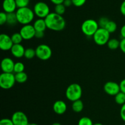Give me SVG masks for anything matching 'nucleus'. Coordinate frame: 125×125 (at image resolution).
Masks as SVG:
<instances>
[{
    "mask_svg": "<svg viewBox=\"0 0 125 125\" xmlns=\"http://www.w3.org/2000/svg\"><path fill=\"white\" fill-rule=\"evenodd\" d=\"M48 29L54 31H61L65 28L66 21L62 15L51 12L45 18Z\"/></svg>",
    "mask_w": 125,
    "mask_h": 125,
    "instance_id": "obj_1",
    "label": "nucleus"
},
{
    "mask_svg": "<svg viewBox=\"0 0 125 125\" xmlns=\"http://www.w3.org/2000/svg\"><path fill=\"white\" fill-rule=\"evenodd\" d=\"M18 23L26 25L31 23L34 18V10L28 7L18 8L15 12Z\"/></svg>",
    "mask_w": 125,
    "mask_h": 125,
    "instance_id": "obj_2",
    "label": "nucleus"
},
{
    "mask_svg": "<svg viewBox=\"0 0 125 125\" xmlns=\"http://www.w3.org/2000/svg\"><path fill=\"white\" fill-rule=\"evenodd\" d=\"M83 95L82 87L77 83H73L68 85L65 91L66 98L69 101L74 102L77 100H81Z\"/></svg>",
    "mask_w": 125,
    "mask_h": 125,
    "instance_id": "obj_3",
    "label": "nucleus"
},
{
    "mask_svg": "<svg viewBox=\"0 0 125 125\" xmlns=\"http://www.w3.org/2000/svg\"><path fill=\"white\" fill-rule=\"evenodd\" d=\"M81 31L87 37H93L100 28L98 23L94 19L85 20L81 25Z\"/></svg>",
    "mask_w": 125,
    "mask_h": 125,
    "instance_id": "obj_4",
    "label": "nucleus"
},
{
    "mask_svg": "<svg viewBox=\"0 0 125 125\" xmlns=\"http://www.w3.org/2000/svg\"><path fill=\"white\" fill-rule=\"evenodd\" d=\"M16 83L13 73H2L0 75V87L4 90H9L13 87Z\"/></svg>",
    "mask_w": 125,
    "mask_h": 125,
    "instance_id": "obj_5",
    "label": "nucleus"
},
{
    "mask_svg": "<svg viewBox=\"0 0 125 125\" xmlns=\"http://www.w3.org/2000/svg\"><path fill=\"white\" fill-rule=\"evenodd\" d=\"M110 33L105 28H100L93 36L95 43L100 46L106 45L110 40Z\"/></svg>",
    "mask_w": 125,
    "mask_h": 125,
    "instance_id": "obj_6",
    "label": "nucleus"
},
{
    "mask_svg": "<svg viewBox=\"0 0 125 125\" xmlns=\"http://www.w3.org/2000/svg\"><path fill=\"white\" fill-rule=\"evenodd\" d=\"M36 57L42 61H47L52 56V50L46 44L39 45L35 48Z\"/></svg>",
    "mask_w": 125,
    "mask_h": 125,
    "instance_id": "obj_7",
    "label": "nucleus"
},
{
    "mask_svg": "<svg viewBox=\"0 0 125 125\" xmlns=\"http://www.w3.org/2000/svg\"><path fill=\"white\" fill-rule=\"evenodd\" d=\"M34 13L39 18L45 19L51 12H50V7L45 2L40 1L37 2L34 6Z\"/></svg>",
    "mask_w": 125,
    "mask_h": 125,
    "instance_id": "obj_8",
    "label": "nucleus"
},
{
    "mask_svg": "<svg viewBox=\"0 0 125 125\" xmlns=\"http://www.w3.org/2000/svg\"><path fill=\"white\" fill-rule=\"evenodd\" d=\"M35 31L34 26L32 24H26L23 25L20 31V33L21 35L23 40H29L35 37Z\"/></svg>",
    "mask_w": 125,
    "mask_h": 125,
    "instance_id": "obj_9",
    "label": "nucleus"
},
{
    "mask_svg": "<svg viewBox=\"0 0 125 125\" xmlns=\"http://www.w3.org/2000/svg\"><path fill=\"white\" fill-rule=\"evenodd\" d=\"M11 120L14 125H28L29 124L28 117L22 111H17L14 112Z\"/></svg>",
    "mask_w": 125,
    "mask_h": 125,
    "instance_id": "obj_10",
    "label": "nucleus"
},
{
    "mask_svg": "<svg viewBox=\"0 0 125 125\" xmlns=\"http://www.w3.org/2000/svg\"><path fill=\"white\" fill-rule=\"evenodd\" d=\"M104 90L107 95L114 96L121 92L120 84L114 81L107 82L104 85Z\"/></svg>",
    "mask_w": 125,
    "mask_h": 125,
    "instance_id": "obj_11",
    "label": "nucleus"
},
{
    "mask_svg": "<svg viewBox=\"0 0 125 125\" xmlns=\"http://www.w3.org/2000/svg\"><path fill=\"white\" fill-rule=\"evenodd\" d=\"M11 37L6 34H1L0 35V48L4 51L10 50L13 46Z\"/></svg>",
    "mask_w": 125,
    "mask_h": 125,
    "instance_id": "obj_12",
    "label": "nucleus"
},
{
    "mask_svg": "<svg viewBox=\"0 0 125 125\" xmlns=\"http://www.w3.org/2000/svg\"><path fill=\"white\" fill-rule=\"evenodd\" d=\"M14 62L9 57H4L1 61V67L3 73H13L15 65Z\"/></svg>",
    "mask_w": 125,
    "mask_h": 125,
    "instance_id": "obj_13",
    "label": "nucleus"
},
{
    "mask_svg": "<svg viewBox=\"0 0 125 125\" xmlns=\"http://www.w3.org/2000/svg\"><path fill=\"white\" fill-rule=\"evenodd\" d=\"M17 7L15 0H4L2 2V9L6 13H13Z\"/></svg>",
    "mask_w": 125,
    "mask_h": 125,
    "instance_id": "obj_14",
    "label": "nucleus"
},
{
    "mask_svg": "<svg viewBox=\"0 0 125 125\" xmlns=\"http://www.w3.org/2000/svg\"><path fill=\"white\" fill-rule=\"evenodd\" d=\"M25 50L26 49H24L21 44H14L11 48L10 51L13 57L16 58H21L24 57Z\"/></svg>",
    "mask_w": 125,
    "mask_h": 125,
    "instance_id": "obj_15",
    "label": "nucleus"
},
{
    "mask_svg": "<svg viewBox=\"0 0 125 125\" xmlns=\"http://www.w3.org/2000/svg\"><path fill=\"white\" fill-rule=\"evenodd\" d=\"M53 111L58 115H62L66 112L67 109V104L62 100H57L53 104Z\"/></svg>",
    "mask_w": 125,
    "mask_h": 125,
    "instance_id": "obj_16",
    "label": "nucleus"
},
{
    "mask_svg": "<svg viewBox=\"0 0 125 125\" xmlns=\"http://www.w3.org/2000/svg\"><path fill=\"white\" fill-rule=\"evenodd\" d=\"M33 26L36 31L45 32V31L47 28L45 19H43V18H39L36 20L34 21Z\"/></svg>",
    "mask_w": 125,
    "mask_h": 125,
    "instance_id": "obj_17",
    "label": "nucleus"
},
{
    "mask_svg": "<svg viewBox=\"0 0 125 125\" xmlns=\"http://www.w3.org/2000/svg\"><path fill=\"white\" fill-rule=\"evenodd\" d=\"M72 109L76 113H79L82 112V111L84 109V104L83 102L81 100H77V101H74L72 103Z\"/></svg>",
    "mask_w": 125,
    "mask_h": 125,
    "instance_id": "obj_18",
    "label": "nucleus"
},
{
    "mask_svg": "<svg viewBox=\"0 0 125 125\" xmlns=\"http://www.w3.org/2000/svg\"><path fill=\"white\" fill-rule=\"evenodd\" d=\"M15 77L16 83H20V84H23L28 80V75L26 73H24V72H21V73H15Z\"/></svg>",
    "mask_w": 125,
    "mask_h": 125,
    "instance_id": "obj_19",
    "label": "nucleus"
},
{
    "mask_svg": "<svg viewBox=\"0 0 125 125\" xmlns=\"http://www.w3.org/2000/svg\"><path fill=\"white\" fill-rule=\"evenodd\" d=\"M120 41L117 40V39L113 38V39H110V40L107 42V45L110 50H115L118 48H120Z\"/></svg>",
    "mask_w": 125,
    "mask_h": 125,
    "instance_id": "obj_20",
    "label": "nucleus"
},
{
    "mask_svg": "<svg viewBox=\"0 0 125 125\" xmlns=\"http://www.w3.org/2000/svg\"><path fill=\"white\" fill-rule=\"evenodd\" d=\"M18 23L17 16H16L15 12L13 13H7V24L9 25L13 26L16 24Z\"/></svg>",
    "mask_w": 125,
    "mask_h": 125,
    "instance_id": "obj_21",
    "label": "nucleus"
},
{
    "mask_svg": "<svg viewBox=\"0 0 125 125\" xmlns=\"http://www.w3.org/2000/svg\"><path fill=\"white\" fill-rule=\"evenodd\" d=\"M104 28L110 34H111V33H114L116 31L117 29V24L114 21L109 20V21L107 23Z\"/></svg>",
    "mask_w": 125,
    "mask_h": 125,
    "instance_id": "obj_22",
    "label": "nucleus"
},
{
    "mask_svg": "<svg viewBox=\"0 0 125 125\" xmlns=\"http://www.w3.org/2000/svg\"><path fill=\"white\" fill-rule=\"evenodd\" d=\"M115 101L119 105H123L125 104V94L122 92L118 93L115 96Z\"/></svg>",
    "mask_w": 125,
    "mask_h": 125,
    "instance_id": "obj_23",
    "label": "nucleus"
},
{
    "mask_svg": "<svg viewBox=\"0 0 125 125\" xmlns=\"http://www.w3.org/2000/svg\"><path fill=\"white\" fill-rule=\"evenodd\" d=\"M35 56H36V52L35 50L32 48H28L25 50L24 57L27 59H32Z\"/></svg>",
    "mask_w": 125,
    "mask_h": 125,
    "instance_id": "obj_24",
    "label": "nucleus"
},
{
    "mask_svg": "<svg viewBox=\"0 0 125 125\" xmlns=\"http://www.w3.org/2000/svg\"><path fill=\"white\" fill-rule=\"evenodd\" d=\"M11 39H12L13 45L14 44H21V43L23 40V37H22L21 35L20 32L13 33L11 36Z\"/></svg>",
    "mask_w": 125,
    "mask_h": 125,
    "instance_id": "obj_25",
    "label": "nucleus"
},
{
    "mask_svg": "<svg viewBox=\"0 0 125 125\" xmlns=\"http://www.w3.org/2000/svg\"><path fill=\"white\" fill-rule=\"evenodd\" d=\"M24 70V65L21 62H17L15 63L13 72L15 73H21Z\"/></svg>",
    "mask_w": 125,
    "mask_h": 125,
    "instance_id": "obj_26",
    "label": "nucleus"
},
{
    "mask_svg": "<svg viewBox=\"0 0 125 125\" xmlns=\"http://www.w3.org/2000/svg\"><path fill=\"white\" fill-rule=\"evenodd\" d=\"M65 6L63 4L56 5L54 7V12L57 14L60 15H62L65 12Z\"/></svg>",
    "mask_w": 125,
    "mask_h": 125,
    "instance_id": "obj_27",
    "label": "nucleus"
},
{
    "mask_svg": "<svg viewBox=\"0 0 125 125\" xmlns=\"http://www.w3.org/2000/svg\"><path fill=\"white\" fill-rule=\"evenodd\" d=\"M78 125H94L92 120L87 117H84L80 118Z\"/></svg>",
    "mask_w": 125,
    "mask_h": 125,
    "instance_id": "obj_28",
    "label": "nucleus"
},
{
    "mask_svg": "<svg viewBox=\"0 0 125 125\" xmlns=\"http://www.w3.org/2000/svg\"><path fill=\"white\" fill-rule=\"evenodd\" d=\"M15 2L18 9L28 7L29 2H30V0H15Z\"/></svg>",
    "mask_w": 125,
    "mask_h": 125,
    "instance_id": "obj_29",
    "label": "nucleus"
},
{
    "mask_svg": "<svg viewBox=\"0 0 125 125\" xmlns=\"http://www.w3.org/2000/svg\"><path fill=\"white\" fill-rule=\"evenodd\" d=\"M109 21V20L107 18H106V17H101V18H100L98 23L100 28H104Z\"/></svg>",
    "mask_w": 125,
    "mask_h": 125,
    "instance_id": "obj_30",
    "label": "nucleus"
},
{
    "mask_svg": "<svg viewBox=\"0 0 125 125\" xmlns=\"http://www.w3.org/2000/svg\"><path fill=\"white\" fill-rule=\"evenodd\" d=\"M7 23V13L4 12H1L0 13V24L3 25Z\"/></svg>",
    "mask_w": 125,
    "mask_h": 125,
    "instance_id": "obj_31",
    "label": "nucleus"
},
{
    "mask_svg": "<svg viewBox=\"0 0 125 125\" xmlns=\"http://www.w3.org/2000/svg\"><path fill=\"white\" fill-rule=\"evenodd\" d=\"M87 0H72V2L76 7H81L85 3Z\"/></svg>",
    "mask_w": 125,
    "mask_h": 125,
    "instance_id": "obj_32",
    "label": "nucleus"
},
{
    "mask_svg": "<svg viewBox=\"0 0 125 125\" xmlns=\"http://www.w3.org/2000/svg\"><path fill=\"white\" fill-rule=\"evenodd\" d=\"M0 125H14L13 122L9 118H3L0 121Z\"/></svg>",
    "mask_w": 125,
    "mask_h": 125,
    "instance_id": "obj_33",
    "label": "nucleus"
},
{
    "mask_svg": "<svg viewBox=\"0 0 125 125\" xmlns=\"http://www.w3.org/2000/svg\"><path fill=\"white\" fill-rule=\"evenodd\" d=\"M120 117L122 119V120L125 122V104L122 106V107L120 109Z\"/></svg>",
    "mask_w": 125,
    "mask_h": 125,
    "instance_id": "obj_34",
    "label": "nucleus"
},
{
    "mask_svg": "<svg viewBox=\"0 0 125 125\" xmlns=\"http://www.w3.org/2000/svg\"><path fill=\"white\" fill-rule=\"evenodd\" d=\"M120 49L121 51L125 54V39H122L120 41Z\"/></svg>",
    "mask_w": 125,
    "mask_h": 125,
    "instance_id": "obj_35",
    "label": "nucleus"
},
{
    "mask_svg": "<svg viewBox=\"0 0 125 125\" xmlns=\"http://www.w3.org/2000/svg\"><path fill=\"white\" fill-rule=\"evenodd\" d=\"M44 36H45V33H44V32L36 31V32H35V37L37 38V39H41L42 38H43Z\"/></svg>",
    "mask_w": 125,
    "mask_h": 125,
    "instance_id": "obj_36",
    "label": "nucleus"
},
{
    "mask_svg": "<svg viewBox=\"0 0 125 125\" xmlns=\"http://www.w3.org/2000/svg\"><path fill=\"white\" fill-rule=\"evenodd\" d=\"M120 87L121 92L125 94V79H123L120 83Z\"/></svg>",
    "mask_w": 125,
    "mask_h": 125,
    "instance_id": "obj_37",
    "label": "nucleus"
},
{
    "mask_svg": "<svg viewBox=\"0 0 125 125\" xmlns=\"http://www.w3.org/2000/svg\"><path fill=\"white\" fill-rule=\"evenodd\" d=\"M120 10V12L121 13H122V14L125 16V0L123 1V2H122V3L121 4Z\"/></svg>",
    "mask_w": 125,
    "mask_h": 125,
    "instance_id": "obj_38",
    "label": "nucleus"
},
{
    "mask_svg": "<svg viewBox=\"0 0 125 125\" xmlns=\"http://www.w3.org/2000/svg\"><path fill=\"white\" fill-rule=\"evenodd\" d=\"M63 4L65 6V7H70V6H71L73 4L72 0H64V1L63 2Z\"/></svg>",
    "mask_w": 125,
    "mask_h": 125,
    "instance_id": "obj_39",
    "label": "nucleus"
},
{
    "mask_svg": "<svg viewBox=\"0 0 125 125\" xmlns=\"http://www.w3.org/2000/svg\"><path fill=\"white\" fill-rule=\"evenodd\" d=\"M120 35L122 39H125V24L120 29Z\"/></svg>",
    "mask_w": 125,
    "mask_h": 125,
    "instance_id": "obj_40",
    "label": "nucleus"
},
{
    "mask_svg": "<svg viewBox=\"0 0 125 125\" xmlns=\"http://www.w3.org/2000/svg\"><path fill=\"white\" fill-rule=\"evenodd\" d=\"M50 1H51V2H52V3H53L54 4L57 5L60 4H63L64 0H50Z\"/></svg>",
    "mask_w": 125,
    "mask_h": 125,
    "instance_id": "obj_41",
    "label": "nucleus"
},
{
    "mask_svg": "<svg viewBox=\"0 0 125 125\" xmlns=\"http://www.w3.org/2000/svg\"><path fill=\"white\" fill-rule=\"evenodd\" d=\"M52 125H62L59 123H54L53 124H52Z\"/></svg>",
    "mask_w": 125,
    "mask_h": 125,
    "instance_id": "obj_42",
    "label": "nucleus"
},
{
    "mask_svg": "<svg viewBox=\"0 0 125 125\" xmlns=\"http://www.w3.org/2000/svg\"><path fill=\"white\" fill-rule=\"evenodd\" d=\"M94 125H103L101 124V123H95V124H94Z\"/></svg>",
    "mask_w": 125,
    "mask_h": 125,
    "instance_id": "obj_43",
    "label": "nucleus"
},
{
    "mask_svg": "<svg viewBox=\"0 0 125 125\" xmlns=\"http://www.w3.org/2000/svg\"><path fill=\"white\" fill-rule=\"evenodd\" d=\"M28 125H38L36 124V123H29Z\"/></svg>",
    "mask_w": 125,
    "mask_h": 125,
    "instance_id": "obj_44",
    "label": "nucleus"
},
{
    "mask_svg": "<svg viewBox=\"0 0 125 125\" xmlns=\"http://www.w3.org/2000/svg\"></svg>",
    "mask_w": 125,
    "mask_h": 125,
    "instance_id": "obj_45",
    "label": "nucleus"
}]
</instances>
